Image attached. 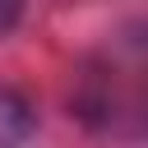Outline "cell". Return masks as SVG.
Here are the masks:
<instances>
[{"label": "cell", "instance_id": "cell-1", "mask_svg": "<svg viewBox=\"0 0 148 148\" xmlns=\"http://www.w3.org/2000/svg\"><path fill=\"white\" fill-rule=\"evenodd\" d=\"M32 125H37L32 102L14 88H0V148H18L32 134Z\"/></svg>", "mask_w": 148, "mask_h": 148}, {"label": "cell", "instance_id": "cell-2", "mask_svg": "<svg viewBox=\"0 0 148 148\" xmlns=\"http://www.w3.org/2000/svg\"><path fill=\"white\" fill-rule=\"evenodd\" d=\"M23 9H28V0H0V37L23 18Z\"/></svg>", "mask_w": 148, "mask_h": 148}]
</instances>
